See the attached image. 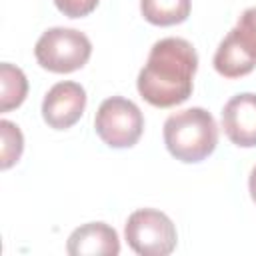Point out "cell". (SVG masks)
Returning <instances> with one entry per match:
<instances>
[{"label": "cell", "mask_w": 256, "mask_h": 256, "mask_svg": "<svg viewBox=\"0 0 256 256\" xmlns=\"http://www.w3.org/2000/svg\"><path fill=\"white\" fill-rule=\"evenodd\" d=\"M164 144L180 162H202L218 144V126L214 116L198 106L170 114L164 122Z\"/></svg>", "instance_id": "2"}, {"label": "cell", "mask_w": 256, "mask_h": 256, "mask_svg": "<svg viewBox=\"0 0 256 256\" xmlns=\"http://www.w3.org/2000/svg\"><path fill=\"white\" fill-rule=\"evenodd\" d=\"M124 238L140 256H168L178 242L174 222L154 208L132 212L124 224Z\"/></svg>", "instance_id": "5"}, {"label": "cell", "mask_w": 256, "mask_h": 256, "mask_svg": "<svg viewBox=\"0 0 256 256\" xmlns=\"http://www.w3.org/2000/svg\"><path fill=\"white\" fill-rule=\"evenodd\" d=\"M0 134H2V170L14 166L24 150V136L20 128L10 120H0Z\"/></svg>", "instance_id": "12"}, {"label": "cell", "mask_w": 256, "mask_h": 256, "mask_svg": "<svg viewBox=\"0 0 256 256\" xmlns=\"http://www.w3.org/2000/svg\"><path fill=\"white\" fill-rule=\"evenodd\" d=\"M196 70L198 54L188 40L162 38L152 46L136 86L140 96L156 108L178 106L190 98Z\"/></svg>", "instance_id": "1"}, {"label": "cell", "mask_w": 256, "mask_h": 256, "mask_svg": "<svg viewBox=\"0 0 256 256\" xmlns=\"http://www.w3.org/2000/svg\"><path fill=\"white\" fill-rule=\"evenodd\" d=\"M0 86H2V96H0L2 112L18 108L28 94V80L24 72L10 62L0 64Z\"/></svg>", "instance_id": "11"}, {"label": "cell", "mask_w": 256, "mask_h": 256, "mask_svg": "<svg viewBox=\"0 0 256 256\" xmlns=\"http://www.w3.org/2000/svg\"><path fill=\"white\" fill-rule=\"evenodd\" d=\"M94 130L110 148H130L142 136L144 116L132 100L110 96L98 106Z\"/></svg>", "instance_id": "6"}, {"label": "cell", "mask_w": 256, "mask_h": 256, "mask_svg": "<svg viewBox=\"0 0 256 256\" xmlns=\"http://www.w3.org/2000/svg\"><path fill=\"white\" fill-rule=\"evenodd\" d=\"M92 54L90 38L74 28H48L34 46V56L44 70L68 74L82 68Z\"/></svg>", "instance_id": "3"}, {"label": "cell", "mask_w": 256, "mask_h": 256, "mask_svg": "<svg viewBox=\"0 0 256 256\" xmlns=\"http://www.w3.org/2000/svg\"><path fill=\"white\" fill-rule=\"evenodd\" d=\"M86 108V90L72 80L54 84L42 100V118L54 130L74 126Z\"/></svg>", "instance_id": "7"}, {"label": "cell", "mask_w": 256, "mask_h": 256, "mask_svg": "<svg viewBox=\"0 0 256 256\" xmlns=\"http://www.w3.org/2000/svg\"><path fill=\"white\" fill-rule=\"evenodd\" d=\"M100 0H54L56 8L68 16V18H82V16H88L96 6H98Z\"/></svg>", "instance_id": "13"}, {"label": "cell", "mask_w": 256, "mask_h": 256, "mask_svg": "<svg viewBox=\"0 0 256 256\" xmlns=\"http://www.w3.org/2000/svg\"><path fill=\"white\" fill-rule=\"evenodd\" d=\"M214 68L224 78H240L256 68V6L246 8L218 44Z\"/></svg>", "instance_id": "4"}, {"label": "cell", "mask_w": 256, "mask_h": 256, "mask_svg": "<svg viewBox=\"0 0 256 256\" xmlns=\"http://www.w3.org/2000/svg\"><path fill=\"white\" fill-rule=\"evenodd\" d=\"M192 0H140L144 20L154 26H174L190 16Z\"/></svg>", "instance_id": "10"}, {"label": "cell", "mask_w": 256, "mask_h": 256, "mask_svg": "<svg viewBox=\"0 0 256 256\" xmlns=\"http://www.w3.org/2000/svg\"><path fill=\"white\" fill-rule=\"evenodd\" d=\"M248 190H250V198L256 202V166H254L252 172H250V178H248Z\"/></svg>", "instance_id": "14"}, {"label": "cell", "mask_w": 256, "mask_h": 256, "mask_svg": "<svg viewBox=\"0 0 256 256\" xmlns=\"http://www.w3.org/2000/svg\"><path fill=\"white\" fill-rule=\"evenodd\" d=\"M66 252L72 256H116L120 252V238L106 222H88L68 236Z\"/></svg>", "instance_id": "9"}, {"label": "cell", "mask_w": 256, "mask_h": 256, "mask_svg": "<svg viewBox=\"0 0 256 256\" xmlns=\"http://www.w3.org/2000/svg\"><path fill=\"white\" fill-rule=\"evenodd\" d=\"M222 128L228 140L240 148L256 146V94L232 96L222 108Z\"/></svg>", "instance_id": "8"}]
</instances>
